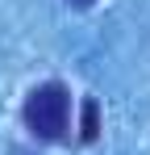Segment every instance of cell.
<instances>
[{"label":"cell","instance_id":"3957f363","mask_svg":"<svg viewBox=\"0 0 150 155\" xmlns=\"http://www.w3.org/2000/svg\"><path fill=\"white\" fill-rule=\"evenodd\" d=\"M71 4H79V8H88V4H92V0H71Z\"/></svg>","mask_w":150,"mask_h":155},{"label":"cell","instance_id":"7a4b0ae2","mask_svg":"<svg viewBox=\"0 0 150 155\" xmlns=\"http://www.w3.org/2000/svg\"><path fill=\"white\" fill-rule=\"evenodd\" d=\"M96 113H100L96 101L88 97V101H83V143H92V138H96V130H100V117H96Z\"/></svg>","mask_w":150,"mask_h":155},{"label":"cell","instance_id":"6da1fadb","mask_svg":"<svg viewBox=\"0 0 150 155\" xmlns=\"http://www.w3.org/2000/svg\"><path fill=\"white\" fill-rule=\"evenodd\" d=\"M25 126L33 130L42 143H58L71 126V97L63 84H38L25 101Z\"/></svg>","mask_w":150,"mask_h":155}]
</instances>
